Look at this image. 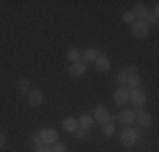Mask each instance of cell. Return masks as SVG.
Masks as SVG:
<instances>
[{
  "label": "cell",
  "mask_w": 159,
  "mask_h": 152,
  "mask_svg": "<svg viewBox=\"0 0 159 152\" xmlns=\"http://www.w3.org/2000/svg\"><path fill=\"white\" fill-rule=\"evenodd\" d=\"M17 86H19V90H20V91H24V93H25V91L29 90V81H27V79L22 78V79H19Z\"/></svg>",
  "instance_id": "cell-22"
},
{
  "label": "cell",
  "mask_w": 159,
  "mask_h": 152,
  "mask_svg": "<svg viewBox=\"0 0 159 152\" xmlns=\"http://www.w3.org/2000/svg\"><path fill=\"white\" fill-rule=\"evenodd\" d=\"M32 142H34V145H36V149H37V147H43V145H41L43 142H41L39 132H36V134H34V137H32Z\"/></svg>",
  "instance_id": "cell-25"
},
{
  "label": "cell",
  "mask_w": 159,
  "mask_h": 152,
  "mask_svg": "<svg viewBox=\"0 0 159 152\" xmlns=\"http://www.w3.org/2000/svg\"><path fill=\"white\" fill-rule=\"evenodd\" d=\"M127 73L129 74H137V66H135V64H130V66L127 68Z\"/></svg>",
  "instance_id": "cell-26"
},
{
  "label": "cell",
  "mask_w": 159,
  "mask_h": 152,
  "mask_svg": "<svg viewBox=\"0 0 159 152\" xmlns=\"http://www.w3.org/2000/svg\"><path fill=\"white\" fill-rule=\"evenodd\" d=\"M98 56H100V52H98L95 47H88L86 51L81 52V59H83V63H85V64L86 63H95Z\"/></svg>",
  "instance_id": "cell-10"
},
{
  "label": "cell",
  "mask_w": 159,
  "mask_h": 152,
  "mask_svg": "<svg viewBox=\"0 0 159 152\" xmlns=\"http://www.w3.org/2000/svg\"><path fill=\"white\" fill-rule=\"evenodd\" d=\"M135 120H137V123L141 125V127L147 128L152 125V118H151V115L147 112H144V110H141V112L135 113Z\"/></svg>",
  "instance_id": "cell-9"
},
{
  "label": "cell",
  "mask_w": 159,
  "mask_h": 152,
  "mask_svg": "<svg viewBox=\"0 0 159 152\" xmlns=\"http://www.w3.org/2000/svg\"><path fill=\"white\" fill-rule=\"evenodd\" d=\"M95 66H97L98 71H108L110 69V59H108L107 56L100 54L97 58V61H95Z\"/></svg>",
  "instance_id": "cell-13"
},
{
  "label": "cell",
  "mask_w": 159,
  "mask_h": 152,
  "mask_svg": "<svg viewBox=\"0 0 159 152\" xmlns=\"http://www.w3.org/2000/svg\"><path fill=\"white\" fill-rule=\"evenodd\" d=\"M132 12H134V15H135V19H137V20H142L144 22V19L147 17V14H149V9H147L144 3H135V7H134V10H132Z\"/></svg>",
  "instance_id": "cell-11"
},
{
  "label": "cell",
  "mask_w": 159,
  "mask_h": 152,
  "mask_svg": "<svg viewBox=\"0 0 159 152\" xmlns=\"http://www.w3.org/2000/svg\"><path fill=\"white\" fill-rule=\"evenodd\" d=\"M39 137L44 145H54L58 142V132L54 128H43V130H39Z\"/></svg>",
  "instance_id": "cell-3"
},
{
  "label": "cell",
  "mask_w": 159,
  "mask_h": 152,
  "mask_svg": "<svg viewBox=\"0 0 159 152\" xmlns=\"http://www.w3.org/2000/svg\"><path fill=\"white\" fill-rule=\"evenodd\" d=\"M122 19H124V22H125V24H134L135 20H137V19H135V15H134V12H125L122 15Z\"/></svg>",
  "instance_id": "cell-20"
},
{
  "label": "cell",
  "mask_w": 159,
  "mask_h": 152,
  "mask_svg": "<svg viewBox=\"0 0 159 152\" xmlns=\"http://www.w3.org/2000/svg\"><path fill=\"white\" fill-rule=\"evenodd\" d=\"M66 58H68V61H71V63H78V61L81 59V52H80L76 47H70L66 52Z\"/></svg>",
  "instance_id": "cell-16"
},
{
  "label": "cell",
  "mask_w": 159,
  "mask_h": 152,
  "mask_svg": "<svg viewBox=\"0 0 159 152\" xmlns=\"http://www.w3.org/2000/svg\"><path fill=\"white\" fill-rule=\"evenodd\" d=\"M132 34H134L137 39H146L151 34V27L142 20H135L134 24H132Z\"/></svg>",
  "instance_id": "cell-2"
},
{
  "label": "cell",
  "mask_w": 159,
  "mask_h": 152,
  "mask_svg": "<svg viewBox=\"0 0 159 152\" xmlns=\"http://www.w3.org/2000/svg\"><path fill=\"white\" fill-rule=\"evenodd\" d=\"M36 152H52V147H37L36 149Z\"/></svg>",
  "instance_id": "cell-27"
},
{
  "label": "cell",
  "mask_w": 159,
  "mask_h": 152,
  "mask_svg": "<svg viewBox=\"0 0 159 152\" xmlns=\"http://www.w3.org/2000/svg\"><path fill=\"white\" fill-rule=\"evenodd\" d=\"M27 101L31 103V106H41L44 101V95L41 93V90H31L27 93Z\"/></svg>",
  "instance_id": "cell-7"
},
{
  "label": "cell",
  "mask_w": 159,
  "mask_h": 152,
  "mask_svg": "<svg viewBox=\"0 0 159 152\" xmlns=\"http://www.w3.org/2000/svg\"><path fill=\"white\" fill-rule=\"evenodd\" d=\"M76 122H78V127L80 128L88 130V128L93 125V117L92 115H80L78 118H76Z\"/></svg>",
  "instance_id": "cell-15"
},
{
  "label": "cell",
  "mask_w": 159,
  "mask_h": 152,
  "mask_svg": "<svg viewBox=\"0 0 159 152\" xmlns=\"http://www.w3.org/2000/svg\"><path fill=\"white\" fill-rule=\"evenodd\" d=\"M127 79H129L127 69H120V71H119V74H117V81H119L120 85H127Z\"/></svg>",
  "instance_id": "cell-19"
},
{
  "label": "cell",
  "mask_w": 159,
  "mask_h": 152,
  "mask_svg": "<svg viewBox=\"0 0 159 152\" xmlns=\"http://www.w3.org/2000/svg\"><path fill=\"white\" fill-rule=\"evenodd\" d=\"M113 101H115V105H119V106L127 105L129 103V90L124 88V86L117 88L115 93H113Z\"/></svg>",
  "instance_id": "cell-5"
},
{
  "label": "cell",
  "mask_w": 159,
  "mask_h": 152,
  "mask_svg": "<svg viewBox=\"0 0 159 152\" xmlns=\"http://www.w3.org/2000/svg\"><path fill=\"white\" fill-rule=\"evenodd\" d=\"M95 120L98 122V123H102V125L110 123V122H112L110 110H108L107 106H103V105H98L97 108H95Z\"/></svg>",
  "instance_id": "cell-4"
},
{
  "label": "cell",
  "mask_w": 159,
  "mask_h": 152,
  "mask_svg": "<svg viewBox=\"0 0 159 152\" xmlns=\"http://www.w3.org/2000/svg\"><path fill=\"white\" fill-rule=\"evenodd\" d=\"M68 73L73 76V78H80V76H83V74L86 73V64L83 63V61L73 63V64H71V68L68 69Z\"/></svg>",
  "instance_id": "cell-8"
},
{
  "label": "cell",
  "mask_w": 159,
  "mask_h": 152,
  "mask_svg": "<svg viewBox=\"0 0 159 152\" xmlns=\"http://www.w3.org/2000/svg\"><path fill=\"white\" fill-rule=\"evenodd\" d=\"M147 100L146 93L139 88H134L132 91H129V101H132L134 105H144Z\"/></svg>",
  "instance_id": "cell-6"
},
{
  "label": "cell",
  "mask_w": 159,
  "mask_h": 152,
  "mask_svg": "<svg viewBox=\"0 0 159 152\" xmlns=\"http://www.w3.org/2000/svg\"><path fill=\"white\" fill-rule=\"evenodd\" d=\"M5 142H7L5 135H3V134H0V147H3V145H5Z\"/></svg>",
  "instance_id": "cell-28"
},
{
  "label": "cell",
  "mask_w": 159,
  "mask_h": 152,
  "mask_svg": "<svg viewBox=\"0 0 159 152\" xmlns=\"http://www.w3.org/2000/svg\"><path fill=\"white\" fill-rule=\"evenodd\" d=\"M137 140H139V134L132 127H125L122 130V134H120V144H122L124 147H127V149L134 147L135 144H137Z\"/></svg>",
  "instance_id": "cell-1"
},
{
  "label": "cell",
  "mask_w": 159,
  "mask_h": 152,
  "mask_svg": "<svg viewBox=\"0 0 159 152\" xmlns=\"http://www.w3.org/2000/svg\"><path fill=\"white\" fill-rule=\"evenodd\" d=\"M61 125L66 132H73V134L78 128V122H76V118H73V117H66V118L61 122Z\"/></svg>",
  "instance_id": "cell-14"
},
{
  "label": "cell",
  "mask_w": 159,
  "mask_h": 152,
  "mask_svg": "<svg viewBox=\"0 0 159 152\" xmlns=\"http://www.w3.org/2000/svg\"><path fill=\"white\" fill-rule=\"evenodd\" d=\"M119 118L120 122H122L124 125H132L135 122V113L132 112V110H124V112H120V115H119Z\"/></svg>",
  "instance_id": "cell-12"
},
{
  "label": "cell",
  "mask_w": 159,
  "mask_h": 152,
  "mask_svg": "<svg viewBox=\"0 0 159 152\" xmlns=\"http://www.w3.org/2000/svg\"><path fill=\"white\" fill-rule=\"evenodd\" d=\"M52 152H66V145L63 142H56L52 145Z\"/></svg>",
  "instance_id": "cell-23"
},
{
  "label": "cell",
  "mask_w": 159,
  "mask_h": 152,
  "mask_svg": "<svg viewBox=\"0 0 159 152\" xmlns=\"http://www.w3.org/2000/svg\"><path fill=\"white\" fill-rule=\"evenodd\" d=\"M144 22H146V24L151 27V25L157 24V15H154V14H151V12H149V14H147V17L144 19Z\"/></svg>",
  "instance_id": "cell-21"
},
{
  "label": "cell",
  "mask_w": 159,
  "mask_h": 152,
  "mask_svg": "<svg viewBox=\"0 0 159 152\" xmlns=\"http://www.w3.org/2000/svg\"><path fill=\"white\" fill-rule=\"evenodd\" d=\"M75 134H76V137H78V139H85V137L88 135V130H85V128H80V127H78Z\"/></svg>",
  "instance_id": "cell-24"
},
{
  "label": "cell",
  "mask_w": 159,
  "mask_h": 152,
  "mask_svg": "<svg viewBox=\"0 0 159 152\" xmlns=\"http://www.w3.org/2000/svg\"><path fill=\"white\" fill-rule=\"evenodd\" d=\"M127 85L130 86L132 90L134 88H139L142 85V78L139 74H129V79H127Z\"/></svg>",
  "instance_id": "cell-17"
},
{
  "label": "cell",
  "mask_w": 159,
  "mask_h": 152,
  "mask_svg": "<svg viewBox=\"0 0 159 152\" xmlns=\"http://www.w3.org/2000/svg\"><path fill=\"white\" fill-rule=\"evenodd\" d=\"M102 132H103L105 137H112L113 134H115V125H113L112 122L110 123H105L103 127H102Z\"/></svg>",
  "instance_id": "cell-18"
}]
</instances>
